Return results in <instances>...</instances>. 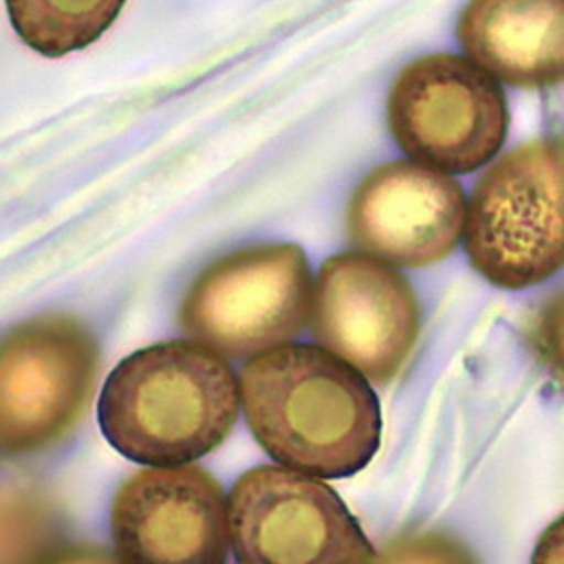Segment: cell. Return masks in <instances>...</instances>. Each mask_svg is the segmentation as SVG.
<instances>
[{"label":"cell","mask_w":564,"mask_h":564,"mask_svg":"<svg viewBox=\"0 0 564 564\" xmlns=\"http://www.w3.org/2000/svg\"><path fill=\"white\" fill-rule=\"evenodd\" d=\"M473 267L501 290H527L564 269V138L533 140L497 161L465 217Z\"/></svg>","instance_id":"cell-3"},{"label":"cell","mask_w":564,"mask_h":564,"mask_svg":"<svg viewBox=\"0 0 564 564\" xmlns=\"http://www.w3.org/2000/svg\"><path fill=\"white\" fill-rule=\"evenodd\" d=\"M34 564H120L116 553L100 546H66L53 549Z\"/></svg>","instance_id":"cell-16"},{"label":"cell","mask_w":564,"mask_h":564,"mask_svg":"<svg viewBox=\"0 0 564 564\" xmlns=\"http://www.w3.org/2000/svg\"><path fill=\"white\" fill-rule=\"evenodd\" d=\"M111 538L120 564H226L224 490L197 465L145 467L113 499Z\"/></svg>","instance_id":"cell-9"},{"label":"cell","mask_w":564,"mask_h":564,"mask_svg":"<svg viewBox=\"0 0 564 564\" xmlns=\"http://www.w3.org/2000/svg\"><path fill=\"white\" fill-rule=\"evenodd\" d=\"M127 0H6L17 34L43 57H66L96 43Z\"/></svg>","instance_id":"cell-12"},{"label":"cell","mask_w":564,"mask_h":564,"mask_svg":"<svg viewBox=\"0 0 564 564\" xmlns=\"http://www.w3.org/2000/svg\"><path fill=\"white\" fill-rule=\"evenodd\" d=\"M62 514L53 499L34 488L0 492V564H34L55 549Z\"/></svg>","instance_id":"cell-13"},{"label":"cell","mask_w":564,"mask_h":564,"mask_svg":"<svg viewBox=\"0 0 564 564\" xmlns=\"http://www.w3.org/2000/svg\"><path fill=\"white\" fill-rule=\"evenodd\" d=\"M467 202L445 172L395 161L368 174L348 206V235L368 256L395 267H430L463 240Z\"/></svg>","instance_id":"cell-10"},{"label":"cell","mask_w":564,"mask_h":564,"mask_svg":"<svg viewBox=\"0 0 564 564\" xmlns=\"http://www.w3.org/2000/svg\"><path fill=\"white\" fill-rule=\"evenodd\" d=\"M372 564H479V560L456 538L430 531L393 540Z\"/></svg>","instance_id":"cell-14"},{"label":"cell","mask_w":564,"mask_h":564,"mask_svg":"<svg viewBox=\"0 0 564 564\" xmlns=\"http://www.w3.org/2000/svg\"><path fill=\"white\" fill-rule=\"evenodd\" d=\"M531 344L544 368L564 387V290L555 292L535 314Z\"/></svg>","instance_id":"cell-15"},{"label":"cell","mask_w":564,"mask_h":564,"mask_svg":"<svg viewBox=\"0 0 564 564\" xmlns=\"http://www.w3.org/2000/svg\"><path fill=\"white\" fill-rule=\"evenodd\" d=\"M240 378L197 341H163L124 357L105 382L107 441L148 467L191 465L217 449L240 415Z\"/></svg>","instance_id":"cell-2"},{"label":"cell","mask_w":564,"mask_h":564,"mask_svg":"<svg viewBox=\"0 0 564 564\" xmlns=\"http://www.w3.org/2000/svg\"><path fill=\"white\" fill-rule=\"evenodd\" d=\"M240 402L262 449L303 475L355 477L382 443L378 393L321 346L285 344L251 357L240 375Z\"/></svg>","instance_id":"cell-1"},{"label":"cell","mask_w":564,"mask_h":564,"mask_svg":"<svg viewBox=\"0 0 564 564\" xmlns=\"http://www.w3.org/2000/svg\"><path fill=\"white\" fill-rule=\"evenodd\" d=\"M389 124L415 163L467 174L501 150L508 105L499 82L473 59L430 55L409 64L395 79Z\"/></svg>","instance_id":"cell-7"},{"label":"cell","mask_w":564,"mask_h":564,"mask_svg":"<svg viewBox=\"0 0 564 564\" xmlns=\"http://www.w3.org/2000/svg\"><path fill=\"white\" fill-rule=\"evenodd\" d=\"M310 316L321 348L372 384L398 378L420 335V305L406 278L361 251L335 256L321 267Z\"/></svg>","instance_id":"cell-8"},{"label":"cell","mask_w":564,"mask_h":564,"mask_svg":"<svg viewBox=\"0 0 564 564\" xmlns=\"http://www.w3.org/2000/svg\"><path fill=\"white\" fill-rule=\"evenodd\" d=\"M100 378V344L68 314L28 318L0 337V456L53 447L84 417Z\"/></svg>","instance_id":"cell-4"},{"label":"cell","mask_w":564,"mask_h":564,"mask_svg":"<svg viewBox=\"0 0 564 564\" xmlns=\"http://www.w3.org/2000/svg\"><path fill=\"white\" fill-rule=\"evenodd\" d=\"M312 273L301 247L267 245L228 253L187 290L181 325L228 359L292 344L312 312Z\"/></svg>","instance_id":"cell-5"},{"label":"cell","mask_w":564,"mask_h":564,"mask_svg":"<svg viewBox=\"0 0 564 564\" xmlns=\"http://www.w3.org/2000/svg\"><path fill=\"white\" fill-rule=\"evenodd\" d=\"M238 564H372L375 549L344 499L323 479L260 465L226 497Z\"/></svg>","instance_id":"cell-6"},{"label":"cell","mask_w":564,"mask_h":564,"mask_svg":"<svg viewBox=\"0 0 564 564\" xmlns=\"http://www.w3.org/2000/svg\"><path fill=\"white\" fill-rule=\"evenodd\" d=\"M458 39L497 82L540 88L564 82V0H469Z\"/></svg>","instance_id":"cell-11"},{"label":"cell","mask_w":564,"mask_h":564,"mask_svg":"<svg viewBox=\"0 0 564 564\" xmlns=\"http://www.w3.org/2000/svg\"><path fill=\"white\" fill-rule=\"evenodd\" d=\"M531 564H564V514L542 533Z\"/></svg>","instance_id":"cell-17"}]
</instances>
